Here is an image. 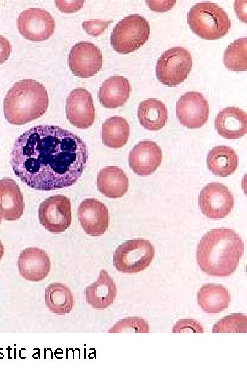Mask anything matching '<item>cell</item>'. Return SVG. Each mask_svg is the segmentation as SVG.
<instances>
[{
	"label": "cell",
	"mask_w": 247,
	"mask_h": 371,
	"mask_svg": "<svg viewBox=\"0 0 247 371\" xmlns=\"http://www.w3.org/2000/svg\"><path fill=\"white\" fill-rule=\"evenodd\" d=\"M87 160L86 145L76 134L56 126L39 125L16 139L10 164L25 185L48 191L75 184Z\"/></svg>",
	"instance_id": "1"
},
{
	"label": "cell",
	"mask_w": 247,
	"mask_h": 371,
	"mask_svg": "<svg viewBox=\"0 0 247 371\" xmlns=\"http://www.w3.org/2000/svg\"><path fill=\"white\" fill-rule=\"evenodd\" d=\"M244 251L239 235L228 228L211 229L203 236L197 247V262L202 271L226 277L237 269Z\"/></svg>",
	"instance_id": "2"
},
{
	"label": "cell",
	"mask_w": 247,
	"mask_h": 371,
	"mask_svg": "<svg viewBox=\"0 0 247 371\" xmlns=\"http://www.w3.org/2000/svg\"><path fill=\"white\" fill-rule=\"evenodd\" d=\"M49 106L45 87L38 81L24 79L16 82L3 100V113L7 121L22 125L40 117Z\"/></svg>",
	"instance_id": "3"
},
{
	"label": "cell",
	"mask_w": 247,
	"mask_h": 371,
	"mask_svg": "<svg viewBox=\"0 0 247 371\" xmlns=\"http://www.w3.org/2000/svg\"><path fill=\"white\" fill-rule=\"evenodd\" d=\"M187 23L196 35L207 40L223 37L231 26L227 13L211 2H201L192 6L187 14Z\"/></svg>",
	"instance_id": "4"
},
{
	"label": "cell",
	"mask_w": 247,
	"mask_h": 371,
	"mask_svg": "<svg viewBox=\"0 0 247 371\" xmlns=\"http://www.w3.org/2000/svg\"><path fill=\"white\" fill-rule=\"evenodd\" d=\"M149 36L148 21L141 15L131 14L122 19L114 27L110 44L117 52L127 54L140 48Z\"/></svg>",
	"instance_id": "5"
},
{
	"label": "cell",
	"mask_w": 247,
	"mask_h": 371,
	"mask_svg": "<svg viewBox=\"0 0 247 371\" xmlns=\"http://www.w3.org/2000/svg\"><path fill=\"white\" fill-rule=\"evenodd\" d=\"M154 254V247L148 240L142 238L129 240L115 249L113 265L119 272L136 273L150 265Z\"/></svg>",
	"instance_id": "6"
},
{
	"label": "cell",
	"mask_w": 247,
	"mask_h": 371,
	"mask_svg": "<svg viewBox=\"0 0 247 371\" xmlns=\"http://www.w3.org/2000/svg\"><path fill=\"white\" fill-rule=\"evenodd\" d=\"M192 66V56L187 49L172 47L164 52L157 60L156 76L162 84L176 86L187 78Z\"/></svg>",
	"instance_id": "7"
},
{
	"label": "cell",
	"mask_w": 247,
	"mask_h": 371,
	"mask_svg": "<svg viewBox=\"0 0 247 371\" xmlns=\"http://www.w3.org/2000/svg\"><path fill=\"white\" fill-rule=\"evenodd\" d=\"M38 218L47 231L52 233L64 232L71 223L70 199L60 194L47 198L40 205Z\"/></svg>",
	"instance_id": "8"
},
{
	"label": "cell",
	"mask_w": 247,
	"mask_h": 371,
	"mask_svg": "<svg viewBox=\"0 0 247 371\" xmlns=\"http://www.w3.org/2000/svg\"><path fill=\"white\" fill-rule=\"evenodd\" d=\"M18 30L25 38L32 41L49 39L55 30V21L45 10L31 8L23 10L18 16Z\"/></svg>",
	"instance_id": "9"
},
{
	"label": "cell",
	"mask_w": 247,
	"mask_h": 371,
	"mask_svg": "<svg viewBox=\"0 0 247 371\" xmlns=\"http://www.w3.org/2000/svg\"><path fill=\"white\" fill-rule=\"evenodd\" d=\"M198 204L206 216L218 220L229 214L234 205V198L224 184L211 183L201 190Z\"/></svg>",
	"instance_id": "10"
},
{
	"label": "cell",
	"mask_w": 247,
	"mask_h": 371,
	"mask_svg": "<svg viewBox=\"0 0 247 371\" xmlns=\"http://www.w3.org/2000/svg\"><path fill=\"white\" fill-rule=\"evenodd\" d=\"M68 65L72 73L80 78L93 76L102 67V52L93 43L80 41L71 47Z\"/></svg>",
	"instance_id": "11"
},
{
	"label": "cell",
	"mask_w": 247,
	"mask_h": 371,
	"mask_svg": "<svg viewBox=\"0 0 247 371\" xmlns=\"http://www.w3.org/2000/svg\"><path fill=\"white\" fill-rule=\"evenodd\" d=\"M176 113L182 125L199 128L207 122L209 106L204 96L197 91L184 93L177 101Z\"/></svg>",
	"instance_id": "12"
},
{
	"label": "cell",
	"mask_w": 247,
	"mask_h": 371,
	"mask_svg": "<svg viewBox=\"0 0 247 371\" xmlns=\"http://www.w3.org/2000/svg\"><path fill=\"white\" fill-rule=\"evenodd\" d=\"M66 116L74 126L86 129L95 119V111L91 93L84 88L74 89L66 100Z\"/></svg>",
	"instance_id": "13"
},
{
	"label": "cell",
	"mask_w": 247,
	"mask_h": 371,
	"mask_svg": "<svg viewBox=\"0 0 247 371\" xmlns=\"http://www.w3.org/2000/svg\"><path fill=\"white\" fill-rule=\"evenodd\" d=\"M78 216L82 229L89 235L100 236L108 227V210L95 198H88L80 203Z\"/></svg>",
	"instance_id": "14"
},
{
	"label": "cell",
	"mask_w": 247,
	"mask_h": 371,
	"mask_svg": "<svg viewBox=\"0 0 247 371\" xmlns=\"http://www.w3.org/2000/svg\"><path fill=\"white\" fill-rule=\"evenodd\" d=\"M162 152L154 142L141 141L129 153V166L132 171L140 176H147L154 172L161 164Z\"/></svg>",
	"instance_id": "15"
},
{
	"label": "cell",
	"mask_w": 247,
	"mask_h": 371,
	"mask_svg": "<svg viewBox=\"0 0 247 371\" xmlns=\"http://www.w3.org/2000/svg\"><path fill=\"white\" fill-rule=\"evenodd\" d=\"M17 265L20 275L30 281L43 280L51 269L49 256L44 250L36 247L23 250L19 256Z\"/></svg>",
	"instance_id": "16"
},
{
	"label": "cell",
	"mask_w": 247,
	"mask_h": 371,
	"mask_svg": "<svg viewBox=\"0 0 247 371\" xmlns=\"http://www.w3.org/2000/svg\"><path fill=\"white\" fill-rule=\"evenodd\" d=\"M22 192L16 182L8 177L0 179V210L2 218L12 221L19 219L24 211Z\"/></svg>",
	"instance_id": "17"
},
{
	"label": "cell",
	"mask_w": 247,
	"mask_h": 371,
	"mask_svg": "<svg viewBox=\"0 0 247 371\" xmlns=\"http://www.w3.org/2000/svg\"><path fill=\"white\" fill-rule=\"evenodd\" d=\"M117 287L108 273L102 269L97 280L86 287L84 293L87 302L95 309L110 306L117 295Z\"/></svg>",
	"instance_id": "18"
},
{
	"label": "cell",
	"mask_w": 247,
	"mask_h": 371,
	"mask_svg": "<svg viewBox=\"0 0 247 371\" xmlns=\"http://www.w3.org/2000/svg\"><path fill=\"white\" fill-rule=\"evenodd\" d=\"M215 128L224 138L239 139L247 132V115L243 110L235 106L223 109L215 118Z\"/></svg>",
	"instance_id": "19"
},
{
	"label": "cell",
	"mask_w": 247,
	"mask_h": 371,
	"mask_svg": "<svg viewBox=\"0 0 247 371\" xmlns=\"http://www.w3.org/2000/svg\"><path fill=\"white\" fill-rule=\"evenodd\" d=\"M130 91L131 86L126 78L113 75L102 83L98 92V98L104 107L115 109L124 105Z\"/></svg>",
	"instance_id": "20"
},
{
	"label": "cell",
	"mask_w": 247,
	"mask_h": 371,
	"mask_svg": "<svg viewBox=\"0 0 247 371\" xmlns=\"http://www.w3.org/2000/svg\"><path fill=\"white\" fill-rule=\"evenodd\" d=\"M97 186L98 190L105 196L120 198L127 192L129 180L120 168L115 166H106L97 175Z\"/></svg>",
	"instance_id": "21"
},
{
	"label": "cell",
	"mask_w": 247,
	"mask_h": 371,
	"mask_svg": "<svg viewBox=\"0 0 247 371\" xmlns=\"http://www.w3.org/2000/svg\"><path fill=\"white\" fill-rule=\"evenodd\" d=\"M197 299L204 312L218 313L229 306L231 295L221 284H207L199 289Z\"/></svg>",
	"instance_id": "22"
},
{
	"label": "cell",
	"mask_w": 247,
	"mask_h": 371,
	"mask_svg": "<svg viewBox=\"0 0 247 371\" xmlns=\"http://www.w3.org/2000/svg\"><path fill=\"white\" fill-rule=\"evenodd\" d=\"M207 166L214 175L227 177L235 172L238 166V157L233 149L221 145L213 148L208 153Z\"/></svg>",
	"instance_id": "23"
},
{
	"label": "cell",
	"mask_w": 247,
	"mask_h": 371,
	"mask_svg": "<svg viewBox=\"0 0 247 371\" xmlns=\"http://www.w3.org/2000/svg\"><path fill=\"white\" fill-rule=\"evenodd\" d=\"M137 116L144 128L158 131L167 122V111L165 105L159 100L148 98L139 104Z\"/></svg>",
	"instance_id": "24"
},
{
	"label": "cell",
	"mask_w": 247,
	"mask_h": 371,
	"mask_svg": "<svg viewBox=\"0 0 247 371\" xmlns=\"http://www.w3.org/2000/svg\"><path fill=\"white\" fill-rule=\"evenodd\" d=\"M102 142L111 148H120L128 141L130 125L128 121L120 116L108 118L102 126Z\"/></svg>",
	"instance_id": "25"
},
{
	"label": "cell",
	"mask_w": 247,
	"mask_h": 371,
	"mask_svg": "<svg viewBox=\"0 0 247 371\" xmlns=\"http://www.w3.org/2000/svg\"><path fill=\"white\" fill-rule=\"evenodd\" d=\"M45 300L49 311L58 315L69 313L74 305L72 292L66 285L60 282H53L47 286Z\"/></svg>",
	"instance_id": "26"
},
{
	"label": "cell",
	"mask_w": 247,
	"mask_h": 371,
	"mask_svg": "<svg viewBox=\"0 0 247 371\" xmlns=\"http://www.w3.org/2000/svg\"><path fill=\"white\" fill-rule=\"evenodd\" d=\"M247 38L246 37L235 40L224 52L223 62L230 70L246 71L247 69Z\"/></svg>",
	"instance_id": "27"
},
{
	"label": "cell",
	"mask_w": 247,
	"mask_h": 371,
	"mask_svg": "<svg viewBox=\"0 0 247 371\" xmlns=\"http://www.w3.org/2000/svg\"><path fill=\"white\" fill-rule=\"evenodd\" d=\"M247 317L241 313H232L216 322L212 329L213 333H246Z\"/></svg>",
	"instance_id": "28"
},
{
	"label": "cell",
	"mask_w": 247,
	"mask_h": 371,
	"mask_svg": "<svg viewBox=\"0 0 247 371\" xmlns=\"http://www.w3.org/2000/svg\"><path fill=\"white\" fill-rule=\"evenodd\" d=\"M108 333H149V326L148 323L142 318L130 317L117 322L108 330Z\"/></svg>",
	"instance_id": "29"
},
{
	"label": "cell",
	"mask_w": 247,
	"mask_h": 371,
	"mask_svg": "<svg viewBox=\"0 0 247 371\" xmlns=\"http://www.w3.org/2000/svg\"><path fill=\"white\" fill-rule=\"evenodd\" d=\"M113 20L90 19L82 23V28L90 36L97 37L108 28Z\"/></svg>",
	"instance_id": "30"
},
{
	"label": "cell",
	"mask_w": 247,
	"mask_h": 371,
	"mask_svg": "<svg viewBox=\"0 0 247 371\" xmlns=\"http://www.w3.org/2000/svg\"><path fill=\"white\" fill-rule=\"evenodd\" d=\"M173 333H203L202 325L195 319H187L178 321L172 327Z\"/></svg>",
	"instance_id": "31"
},
{
	"label": "cell",
	"mask_w": 247,
	"mask_h": 371,
	"mask_svg": "<svg viewBox=\"0 0 247 371\" xmlns=\"http://www.w3.org/2000/svg\"><path fill=\"white\" fill-rule=\"evenodd\" d=\"M84 1H56L58 9L67 13L75 12L81 8Z\"/></svg>",
	"instance_id": "32"
},
{
	"label": "cell",
	"mask_w": 247,
	"mask_h": 371,
	"mask_svg": "<svg viewBox=\"0 0 247 371\" xmlns=\"http://www.w3.org/2000/svg\"><path fill=\"white\" fill-rule=\"evenodd\" d=\"M176 1H146L148 7L154 12H163L171 9Z\"/></svg>",
	"instance_id": "33"
},
{
	"label": "cell",
	"mask_w": 247,
	"mask_h": 371,
	"mask_svg": "<svg viewBox=\"0 0 247 371\" xmlns=\"http://www.w3.org/2000/svg\"><path fill=\"white\" fill-rule=\"evenodd\" d=\"M12 47L9 41L0 35V65L5 63L11 54Z\"/></svg>",
	"instance_id": "34"
},
{
	"label": "cell",
	"mask_w": 247,
	"mask_h": 371,
	"mask_svg": "<svg viewBox=\"0 0 247 371\" xmlns=\"http://www.w3.org/2000/svg\"><path fill=\"white\" fill-rule=\"evenodd\" d=\"M4 254V247H3V245L1 243V241L0 240V260L3 256Z\"/></svg>",
	"instance_id": "35"
},
{
	"label": "cell",
	"mask_w": 247,
	"mask_h": 371,
	"mask_svg": "<svg viewBox=\"0 0 247 371\" xmlns=\"http://www.w3.org/2000/svg\"><path fill=\"white\" fill-rule=\"evenodd\" d=\"M2 214H1V210H0V223L1 222V219H2Z\"/></svg>",
	"instance_id": "36"
}]
</instances>
